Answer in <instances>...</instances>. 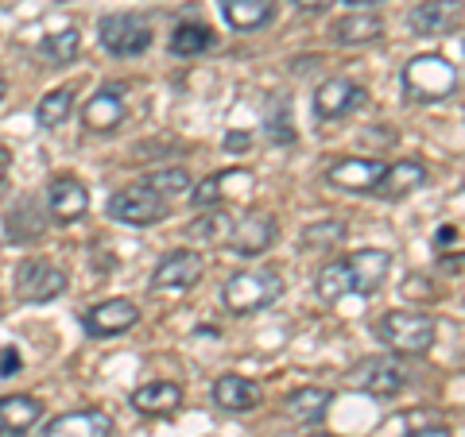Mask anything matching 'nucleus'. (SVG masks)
<instances>
[{
    "instance_id": "obj_30",
    "label": "nucleus",
    "mask_w": 465,
    "mask_h": 437,
    "mask_svg": "<svg viewBox=\"0 0 465 437\" xmlns=\"http://www.w3.org/2000/svg\"><path fill=\"white\" fill-rule=\"evenodd\" d=\"M143 186H152L159 198H167V201H171V198H179V194L191 190V174H186L183 167H167V170L148 174V179H143Z\"/></svg>"
},
{
    "instance_id": "obj_3",
    "label": "nucleus",
    "mask_w": 465,
    "mask_h": 437,
    "mask_svg": "<svg viewBox=\"0 0 465 437\" xmlns=\"http://www.w3.org/2000/svg\"><path fill=\"white\" fill-rule=\"evenodd\" d=\"M376 337H381V345H388V353L423 356L434 345V317L423 310H388L376 322Z\"/></svg>"
},
{
    "instance_id": "obj_15",
    "label": "nucleus",
    "mask_w": 465,
    "mask_h": 437,
    "mask_svg": "<svg viewBox=\"0 0 465 437\" xmlns=\"http://www.w3.org/2000/svg\"><path fill=\"white\" fill-rule=\"evenodd\" d=\"M381 174L384 163H376V159H338L333 167H326V182L345 194H372Z\"/></svg>"
},
{
    "instance_id": "obj_26",
    "label": "nucleus",
    "mask_w": 465,
    "mask_h": 437,
    "mask_svg": "<svg viewBox=\"0 0 465 437\" xmlns=\"http://www.w3.org/2000/svg\"><path fill=\"white\" fill-rule=\"evenodd\" d=\"M210 47H213V32L198 20H183L171 32V54H179V58H194V54L210 51Z\"/></svg>"
},
{
    "instance_id": "obj_2",
    "label": "nucleus",
    "mask_w": 465,
    "mask_h": 437,
    "mask_svg": "<svg viewBox=\"0 0 465 437\" xmlns=\"http://www.w3.org/2000/svg\"><path fill=\"white\" fill-rule=\"evenodd\" d=\"M283 295V279L275 267H244V271H232L225 286H222V302L229 306V314L237 317H249L268 310L272 302H280Z\"/></svg>"
},
{
    "instance_id": "obj_39",
    "label": "nucleus",
    "mask_w": 465,
    "mask_h": 437,
    "mask_svg": "<svg viewBox=\"0 0 465 437\" xmlns=\"http://www.w3.org/2000/svg\"><path fill=\"white\" fill-rule=\"evenodd\" d=\"M349 5H384V0H349Z\"/></svg>"
},
{
    "instance_id": "obj_17",
    "label": "nucleus",
    "mask_w": 465,
    "mask_h": 437,
    "mask_svg": "<svg viewBox=\"0 0 465 437\" xmlns=\"http://www.w3.org/2000/svg\"><path fill=\"white\" fill-rule=\"evenodd\" d=\"M124 85H101V90L85 101V109H82V121L90 132H116L124 121Z\"/></svg>"
},
{
    "instance_id": "obj_6",
    "label": "nucleus",
    "mask_w": 465,
    "mask_h": 437,
    "mask_svg": "<svg viewBox=\"0 0 465 437\" xmlns=\"http://www.w3.org/2000/svg\"><path fill=\"white\" fill-rule=\"evenodd\" d=\"M349 384L357 391H365V395H376V399H396L407 387V372L396 356H365V360L353 364Z\"/></svg>"
},
{
    "instance_id": "obj_40",
    "label": "nucleus",
    "mask_w": 465,
    "mask_h": 437,
    "mask_svg": "<svg viewBox=\"0 0 465 437\" xmlns=\"http://www.w3.org/2000/svg\"><path fill=\"white\" fill-rule=\"evenodd\" d=\"M5 90H8V85H5V70H0V97H5Z\"/></svg>"
},
{
    "instance_id": "obj_32",
    "label": "nucleus",
    "mask_w": 465,
    "mask_h": 437,
    "mask_svg": "<svg viewBox=\"0 0 465 437\" xmlns=\"http://www.w3.org/2000/svg\"><path fill=\"white\" fill-rule=\"evenodd\" d=\"M229 228H232V221H229L225 213L206 209V213H198V221L191 225V237H198L202 244H225Z\"/></svg>"
},
{
    "instance_id": "obj_20",
    "label": "nucleus",
    "mask_w": 465,
    "mask_h": 437,
    "mask_svg": "<svg viewBox=\"0 0 465 437\" xmlns=\"http://www.w3.org/2000/svg\"><path fill=\"white\" fill-rule=\"evenodd\" d=\"M43 418V403L35 395H5L0 399V437H24Z\"/></svg>"
},
{
    "instance_id": "obj_22",
    "label": "nucleus",
    "mask_w": 465,
    "mask_h": 437,
    "mask_svg": "<svg viewBox=\"0 0 465 437\" xmlns=\"http://www.w3.org/2000/svg\"><path fill=\"white\" fill-rule=\"evenodd\" d=\"M183 406V387L171 384V380H159V384H143L133 391V411L136 414H174Z\"/></svg>"
},
{
    "instance_id": "obj_4",
    "label": "nucleus",
    "mask_w": 465,
    "mask_h": 437,
    "mask_svg": "<svg viewBox=\"0 0 465 437\" xmlns=\"http://www.w3.org/2000/svg\"><path fill=\"white\" fill-rule=\"evenodd\" d=\"M101 47L116 58H136L152 47V24L136 16V12H113V16H101L97 24Z\"/></svg>"
},
{
    "instance_id": "obj_38",
    "label": "nucleus",
    "mask_w": 465,
    "mask_h": 437,
    "mask_svg": "<svg viewBox=\"0 0 465 437\" xmlns=\"http://www.w3.org/2000/svg\"><path fill=\"white\" fill-rule=\"evenodd\" d=\"M5 174H8V151L0 148V182H5Z\"/></svg>"
},
{
    "instance_id": "obj_37",
    "label": "nucleus",
    "mask_w": 465,
    "mask_h": 437,
    "mask_svg": "<svg viewBox=\"0 0 465 437\" xmlns=\"http://www.w3.org/2000/svg\"><path fill=\"white\" fill-rule=\"evenodd\" d=\"M299 8H307V12H322V8H330L333 0H295Z\"/></svg>"
},
{
    "instance_id": "obj_16",
    "label": "nucleus",
    "mask_w": 465,
    "mask_h": 437,
    "mask_svg": "<svg viewBox=\"0 0 465 437\" xmlns=\"http://www.w3.org/2000/svg\"><path fill=\"white\" fill-rule=\"evenodd\" d=\"M407 24H411L415 35H430V39L454 35L461 27V0H427L407 16Z\"/></svg>"
},
{
    "instance_id": "obj_27",
    "label": "nucleus",
    "mask_w": 465,
    "mask_h": 437,
    "mask_svg": "<svg viewBox=\"0 0 465 437\" xmlns=\"http://www.w3.org/2000/svg\"><path fill=\"white\" fill-rule=\"evenodd\" d=\"M345 240V221H338V217H326V221H311L307 228H302V252H333Z\"/></svg>"
},
{
    "instance_id": "obj_31",
    "label": "nucleus",
    "mask_w": 465,
    "mask_h": 437,
    "mask_svg": "<svg viewBox=\"0 0 465 437\" xmlns=\"http://www.w3.org/2000/svg\"><path fill=\"white\" fill-rule=\"evenodd\" d=\"M39 232H43V217L35 213L32 201H20V206L8 213V237H16V240H35Z\"/></svg>"
},
{
    "instance_id": "obj_5",
    "label": "nucleus",
    "mask_w": 465,
    "mask_h": 437,
    "mask_svg": "<svg viewBox=\"0 0 465 437\" xmlns=\"http://www.w3.org/2000/svg\"><path fill=\"white\" fill-rule=\"evenodd\" d=\"M171 201L159 198L152 186H124V190H116L109 198V217L121 225H136V228H148V225H159L167 217Z\"/></svg>"
},
{
    "instance_id": "obj_41",
    "label": "nucleus",
    "mask_w": 465,
    "mask_h": 437,
    "mask_svg": "<svg viewBox=\"0 0 465 437\" xmlns=\"http://www.w3.org/2000/svg\"><path fill=\"white\" fill-rule=\"evenodd\" d=\"M307 437H338V433H307Z\"/></svg>"
},
{
    "instance_id": "obj_34",
    "label": "nucleus",
    "mask_w": 465,
    "mask_h": 437,
    "mask_svg": "<svg viewBox=\"0 0 465 437\" xmlns=\"http://www.w3.org/2000/svg\"><path fill=\"white\" fill-rule=\"evenodd\" d=\"M458 237H461V232H458V225H442L439 232H434V244H439V248H446V244H458Z\"/></svg>"
},
{
    "instance_id": "obj_10",
    "label": "nucleus",
    "mask_w": 465,
    "mask_h": 437,
    "mask_svg": "<svg viewBox=\"0 0 465 437\" xmlns=\"http://www.w3.org/2000/svg\"><path fill=\"white\" fill-rule=\"evenodd\" d=\"M20 302H51L66 290V271L47 264V259H24L16 267V283H12Z\"/></svg>"
},
{
    "instance_id": "obj_1",
    "label": "nucleus",
    "mask_w": 465,
    "mask_h": 437,
    "mask_svg": "<svg viewBox=\"0 0 465 437\" xmlns=\"http://www.w3.org/2000/svg\"><path fill=\"white\" fill-rule=\"evenodd\" d=\"M403 93L415 105H439V101L458 93V66L439 51L415 54L403 66Z\"/></svg>"
},
{
    "instance_id": "obj_23",
    "label": "nucleus",
    "mask_w": 465,
    "mask_h": 437,
    "mask_svg": "<svg viewBox=\"0 0 465 437\" xmlns=\"http://www.w3.org/2000/svg\"><path fill=\"white\" fill-rule=\"evenodd\" d=\"M222 16L232 32H256V27L272 24L275 0H222Z\"/></svg>"
},
{
    "instance_id": "obj_19",
    "label": "nucleus",
    "mask_w": 465,
    "mask_h": 437,
    "mask_svg": "<svg viewBox=\"0 0 465 437\" xmlns=\"http://www.w3.org/2000/svg\"><path fill=\"white\" fill-rule=\"evenodd\" d=\"M427 182V167L419 163V159H396V163H384V174L381 182H376L372 194L381 198H407L411 190Z\"/></svg>"
},
{
    "instance_id": "obj_13",
    "label": "nucleus",
    "mask_w": 465,
    "mask_h": 437,
    "mask_svg": "<svg viewBox=\"0 0 465 437\" xmlns=\"http://www.w3.org/2000/svg\"><path fill=\"white\" fill-rule=\"evenodd\" d=\"M85 209H90V190L74 174H58L47 186V213L54 225H74L78 217H85Z\"/></svg>"
},
{
    "instance_id": "obj_35",
    "label": "nucleus",
    "mask_w": 465,
    "mask_h": 437,
    "mask_svg": "<svg viewBox=\"0 0 465 437\" xmlns=\"http://www.w3.org/2000/svg\"><path fill=\"white\" fill-rule=\"evenodd\" d=\"M249 143H252V140L244 136V132H229V136H225V148H229V151H249Z\"/></svg>"
},
{
    "instance_id": "obj_33",
    "label": "nucleus",
    "mask_w": 465,
    "mask_h": 437,
    "mask_svg": "<svg viewBox=\"0 0 465 437\" xmlns=\"http://www.w3.org/2000/svg\"><path fill=\"white\" fill-rule=\"evenodd\" d=\"M24 368V356L16 353V348H0V380H8V375H16Z\"/></svg>"
},
{
    "instance_id": "obj_12",
    "label": "nucleus",
    "mask_w": 465,
    "mask_h": 437,
    "mask_svg": "<svg viewBox=\"0 0 465 437\" xmlns=\"http://www.w3.org/2000/svg\"><path fill=\"white\" fill-rule=\"evenodd\" d=\"M365 105V90L349 78H326L314 90V116L318 121H341L353 109Z\"/></svg>"
},
{
    "instance_id": "obj_29",
    "label": "nucleus",
    "mask_w": 465,
    "mask_h": 437,
    "mask_svg": "<svg viewBox=\"0 0 465 437\" xmlns=\"http://www.w3.org/2000/svg\"><path fill=\"white\" fill-rule=\"evenodd\" d=\"M78 51H82V32L78 27H63V32L43 39V54H47L54 66H70L78 58Z\"/></svg>"
},
{
    "instance_id": "obj_8",
    "label": "nucleus",
    "mask_w": 465,
    "mask_h": 437,
    "mask_svg": "<svg viewBox=\"0 0 465 437\" xmlns=\"http://www.w3.org/2000/svg\"><path fill=\"white\" fill-rule=\"evenodd\" d=\"M341 271H345L349 295H376L391 275V252H384V248H361V252L341 259Z\"/></svg>"
},
{
    "instance_id": "obj_36",
    "label": "nucleus",
    "mask_w": 465,
    "mask_h": 437,
    "mask_svg": "<svg viewBox=\"0 0 465 437\" xmlns=\"http://www.w3.org/2000/svg\"><path fill=\"white\" fill-rule=\"evenodd\" d=\"M407 437H454L446 426H427V430H415V433H407Z\"/></svg>"
},
{
    "instance_id": "obj_21",
    "label": "nucleus",
    "mask_w": 465,
    "mask_h": 437,
    "mask_svg": "<svg viewBox=\"0 0 465 437\" xmlns=\"http://www.w3.org/2000/svg\"><path fill=\"white\" fill-rule=\"evenodd\" d=\"M330 35L341 47H365V43H376L384 35V20L372 16V12H349V16H341L330 27Z\"/></svg>"
},
{
    "instance_id": "obj_18",
    "label": "nucleus",
    "mask_w": 465,
    "mask_h": 437,
    "mask_svg": "<svg viewBox=\"0 0 465 437\" xmlns=\"http://www.w3.org/2000/svg\"><path fill=\"white\" fill-rule=\"evenodd\" d=\"M39 437H113V418L105 411H70L47 422Z\"/></svg>"
},
{
    "instance_id": "obj_7",
    "label": "nucleus",
    "mask_w": 465,
    "mask_h": 437,
    "mask_svg": "<svg viewBox=\"0 0 465 437\" xmlns=\"http://www.w3.org/2000/svg\"><path fill=\"white\" fill-rule=\"evenodd\" d=\"M202 271H206V259L202 252L191 248H179V252H167L159 259V267L152 271V290L155 295H183V290H194Z\"/></svg>"
},
{
    "instance_id": "obj_11",
    "label": "nucleus",
    "mask_w": 465,
    "mask_h": 437,
    "mask_svg": "<svg viewBox=\"0 0 465 437\" xmlns=\"http://www.w3.org/2000/svg\"><path fill=\"white\" fill-rule=\"evenodd\" d=\"M136 322H140V306L133 298H109L82 314V329L90 333V337H121V333H128Z\"/></svg>"
},
{
    "instance_id": "obj_28",
    "label": "nucleus",
    "mask_w": 465,
    "mask_h": 437,
    "mask_svg": "<svg viewBox=\"0 0 465 437\" xmlns=\"http://www.w3.org/2000/svg\"><path fill=\"white\" fill-rule=\"evenodd\" d=\"M70 112H74V90L63 85V90H51L35 105V121H39V128H58V124H66Z\"/></svg>"
},
{
    "instance_id": "obj_9",
    "label": "nucleus",
    "mask_w": 465,
    "mask_h": 437,
    "mask_svg": "<svg viewBox=\"0 0 465 437\" xmlns=\"http://www.w3.org/2000/svg\"><path fill=\"white\" fill-rule=\"evenodd\" d=\"M275 237H280V225H275L272 213H244L241 221H232L229 237H225V248L232 256L241 259H252V256H264L268 248L275 244Z\"/></svg>"
},
{
    "instance_id": "obj_24",
    "label": "nucleus",
    "mask_w": 465,
    "mask_h": 437,
    "mask_svg": "<svg viewBox=\"0 0 465 437\" xmlns=\"http://www.w3.org/2000/svg\"><path fill=\"white\" fill-rule=\"evenodd\" d=\"M330 403H333V395L326 387H295L287 395V418L302 422V426H314V422L326 418Z\"/></svg>"
},
{
    "instance_id": "obj_14",
    "label": "nucleus",
    "mask_w": 465,
    "mask_h": 437,
    "mask_svg": "<svg viewBox=\"0 0 465 437\" xmlns=\"http://www.w3.org/2000/svg\"><path fill=\"white\" fill-rule=\"evenodd\" d=\"M213 406H222V411L229 414H249L260 406V399H264V387H260L256 380H249V375H237V372H225L213 380Z\"/></svg>"
},
{
    "instance_id": "obj_25",
    "label": "nucleus",
    "mask_w": 465,
    "mask_h": 437,
    "mask_svg": "<svg viewBox=\"0 0 465 437\" xmlns=\"http://www.w3.org/2000/svg\"><path fill=\"white\" fill-rule=\"evenodd\" d=\"M232 182H252V174H249V170H222V174H210L206 182H198L194 190H191V206H194L198 213L217 209V206H222V201L229 198L225 186H232Z\"/></svg>"
}]
</instances>
